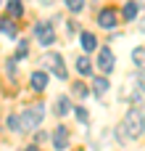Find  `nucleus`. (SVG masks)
<instances>
[{
	"label": "nucleus",
	"mask_w": 145,
	"mask_h": 151,
	"mask_svg": "<svg viewBox=\"0 0 145 151\" xmlns=\"http://www.w3.org/2000/svg\"><path fill=\"white\" fill-rule=\"evenodd\" d=\"M124 135L127 138H140L143 135V130H145V114L140 111V109H129L127 114H124Z\"/></svg>",
	"instance_id": "1"
},
{
	"label": "nucleus",
	"mask_w": 145,
	"mask_h": 151,
	"mask_svg": "<svg viewBox=\"0 0 145 151\" xmlns=\"http://www.w3.org/2000/svg\"><path fill=\"white\" fill-rule=\"evenodd\" d=\"M21 133H29V130H37L40 127V122L45 119V106L42 104H34V106H29V109H24L21 111Z\"/></svg>",
	"instance_id": "2"
},
{
	"label": "nucleus",
	"mask_w": 145,
	"mask_h": 151,
	"mask_svg": "<svg viewBox=\"0 0 145 151\" xmlns=\"http://www.w3.org/2000/svg\"><path fill=\"white\" fill-rule=\"evenodd\" d=\"M40 64H42V69L53 72V74H55V77H61V80H66V77H69V72H66V66H63L61 53H45V56L40 58Z\"/></svg>",
	"instance_id": "3"
},
{
	"label": "nucleus",
	"mask_w": 145,
	"mask_h": 151,
	"mask_svg": "<svg viewBox=\"0 0 145 151\" xmlns=\"http://www.w3.org/2000/svg\"><path fill=\"white\" fill-rule=\"evenodd\" d=\"M34 37H37V42L40 45H53L55 42V29H53V24L50 21H40V24H34Z\"/></svg>",
	"instance_id": "4"
},
{
	"label": "nucleus",
	"mask_w": 145,
	"mask_h": 151,
	"mask_svg": "<svg viewBox=\"0 0 145 151\" xmlns=\"http://www.w3.org/2000/svg\"><path fill=\"white\" fill-rule=\"evenodd\" d=\"M114 66H116V58H114L111 48H100V53H98V69H100L103 74H111Z\"/></svg>",
	"instance_id": "5"
},
{
	"label": "nucleus",
	"mask_w": 145,
	"mask_h": 151,
	"mask_svg": "<svg viewBox=\"0 0 145 151\" xmlns=\"http://www.w3.org/2000/svg\"><path fill=\"white\" fill-rule=\"evenodd\" d=\"M98 24H100L103 29H114V27L119 24V13H116L114 8H103V11L98 13Z\"/></svg>",
	"instance_id": "6"
},
{
	"label": "nucleus",
	"mask_w": 145,
	"mask_h": 151,
	"mask_svg": "<svg viewBox=\"0 0 145 151\" xmlns=\"http://www.w3.org/2000/svg\"><path fill=\"white\" fill-rule=\"evenodd\" d=\"M53 149L55 151H66L69 149V130L61 125V127H55V133H53Z\"/></svg>",
	"instance_id": "7"
},
{
	"label": "nucleus",
	"mask_w": 145,
	"mask_h": 151,
	"mask_svg": "<svg viewBox=\"0 0 145 151\" xmlns=\"http://www.w3.org/2000/svg\"><path fill=\"white\" fill-rule=\"evenodd\" d=\"M45 88H48V72L45 69L32 72V90H45Z\"/></svg>",
	"instance_id": "8"
},
{
	"label": "nucleus",
	"mask_w": 145,
	"mask_h": 151,
	"mask_svg": "<svg viewBox=\"0 0 145 151\" xmlns=\"http://www.w3.org/2000/svg\"><path fill=\"white\" fill-rule=\"evenodd\" d=\"M79 42H82V48H85L87 53L98 48V40H95V35H92V32H79Z\"/></svg>",
	"instance_id": "9"
},
{
	"label": "nucleus",
	"mask_w": 145,
	"mask_h": 151,
	"mask_svg": "<svg viewBox=\"0 0 145 151\" xmlns=\"http://www.w3.org/2000/svg\"><path fill=\"white\" fill-rule=\"evenodd\" d=\"M77 72H79L82 77H90V74H92V61H90L87 56H79V58H77Z\"/></svg>",
	"instance_id": "10"
},
{
	"label": "nucleus",
	"mask_w": 145,
	"mask_h": 151,
	"mask_svg": "<svg viewBox=\"0 0 145 151\" xmlns=\"http://www.w3.org/2000/svg\"><path fill=\"white\" fill-rule=\"evenodd\" d=\"M69 111H74V109H71V101H69L66 96H58V101H55V114H58V117H66Z\"/></svg>",
	"instance_id": "11"
},
{
	"label": "nucleus",
	"mask_w": 145,
	"mask_h": 151,
	"mask_svg": "<svg viewBox=\"0 0 145 151\" xmlns=\"http://www.w3.org/2000/svg\"><path fill=\"white\" fill-rule=\"evenodd\" d=\"M108 88H111V85H108L106 74H103V77H95V80H92V90H95V96H103Z\"/></svg>",
	"instance_id": "12"
},
{
	"label": "nucleus",
	"mask_w": 145,
	"mask_h": 151,
	"mask_svg": "<svg viewBox=\"0 0 145 151\" xmlns=\"http://www.w3.org/2000/svg\"><path fill=\"white\" fill-rule=\"evenodd\" d=\"M137 11H140V8H137V3H135V0H129V3L124 5V21H135V19H137Z\"/></svg>",
	"instance_id": "13"
},
{
	"label": "nucleus",
	"mask_w": 145,
	"mask_h": 151,
	"mask_svg": "<svg viewBox=\"0 0 145 151\" xmlns=\"http://www.w3.org/2000/svg\"><path fill=\"white\" fill-rule=\"evenodd\" d=\"M21 13H24V3H21V0H8V16L16 19V16H21Z\"/></svg>",
	"instance_id": "14"
},
{
	"label": "nucleus",
	"mask_w": 145,
	"mask_h": 151,
	"mask_svg": "<svg viewBox=\"0 0 145 151\" xmlns=\"http://www.w3.org/2000/svg\"><path fill=\"white\" fill-rule=\"evenodd\" d=\"M132 61L137 69H145V48H135L132 50Z\"/></svg>",
	"instance_id": "15"
},
{
	"label": "nucleus",
	"mask_w": 145,
	"mask_h": 151,
	"mask_svg": "<svg viewBox=\"0 0 145 151\" xmlns=\"http://www.w3.org/2000/svg\"><path fill=\"white\" fill-rule=\"evenodd\" d=\"M0 29H3V35H8V37H16V27H13V21H11V19H5V21L0 24Z\"/></svg>",
	"instance_id": "16"
},
{
	"label": "nucleus",
	"mask_w": 145,
	"mask_h": 151,
	"mask_svg": "<svg viewBox=\"0 0 145 151\" xmlns=\"http://www.w3.org/2000/svg\"><path fill=\"white\" fill-rule=\"evenodd\" d=\"M66 3V8L71 11V13H79L82 8H85V0H63Z\"/></svg>",
	"instance_id": "17"
},
{
	"label": "nucleus",
	"mask_w": 145,
	"mask_h": 151,
	"mask_svg": "<svg viewBox=\"0 0 145 151\" xmlns=\"http://www.w3.org/2000/svg\"><path fill=\"white\" fill-rule=\"evenodd\" d=\"M74 114H77V119H79L82 125H87L90 117H87V109H85V106H74Z\"/></svg>",
	"instance_id": "18"
},
{
	"label": "nucleus",
	"mask_w": 145,
	"mask_h": 151,
	"mask_svg": "<svg viewBox=\"0 0 145 151\" xmlns=\"http://www.w3.org/2000/svg\"><path fill=\"white\" fill-rule=\"evenodd\" d=\"M8 127H11V130H18V133H21V119H18L16 114H11V117H8Z\"/></svg>",
	"instance_id": "19"
},
{
	"label": "nucleus",
	"mask_w": 145,
	"mask_h": 151,
	"mask_svg": "<svg viewBox=\"0 0 145 151\" xmlns=\"http://www.w3.org/2000/svg\"><path fill=\"white\" fill-rule=\"evenodd\" d=\"M24 56H26V42L21 40V45L16 48V58H24Z\"/></svg>",
	"instance_id": "20"
},
{
	"label": "nucleus",
	"mask_w": 145,
	"mask_h": 151,
	"mask_svg": "<svg viewBox=\"0 0 145 151\" xmlns=\"http://www.w3.org/2000/svg\"><path fill=\"white\" fill-rule=\"evenodd\" d=\"M74 93H77V96H82V98H85V96H87V93H90V90H87V88H85V85H82V82H79V85H74Z\"/></svg>",
	"instance_id": "21"
},
{
	"label": "nucleus",
	"mask_w": 145,
	"mask_h": 151,
	"mask_svg": "<svg viewBox=\"0 0 145 151\" xmlns=\"http://www.w3.org/2000/svg\"><path fill=\"white\" fill-rule=\"evenodd\" d=\"M37 3H40V5H53L55 0H37Z\"/></svg>",
	"instance_id": "22"
},
{
	"label": "nucleus",
	"mask_w": 145,
	"mask_h": 151,
	"mask_svg": "<svg viewBox=\"0 0 145 151\" xmlns=\"http://www.w3.org/2000/svg\"><path fill=\"white\" fill-rule=\"evenodd\" d=\"M24 151H40V149H37V146H26Z\"/></svg>",
	"instance_id": "23"
}]
</instances>
